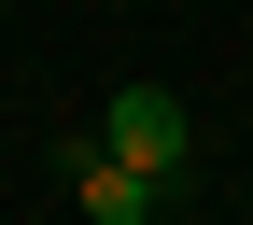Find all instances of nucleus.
Listing matches in <instances>:
<instances>
[{"instance_id": "f257e3e1", "label": "nucleus", "mask_w": 253, "mask_h": 225, "mask_svg": "<svg viewBox=\"0 0 253 225\" xmlns=\"http://www.w3.org/2000/svg\"><path fill=\"white\" fill-rule=\"evenodd\" d=\"M99 141H113L141 183H169V197H183V169H197V113H183L169 85H113V127H99Z\"/></svg>"}]
</instances>
